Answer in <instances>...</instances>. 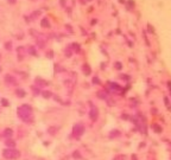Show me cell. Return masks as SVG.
Instances as JSON below:
<instances>
[{"mask_svg":"<svg viewBox=\"0 0 171 160\" xmlns=\"http://www.w3.org/2000/svg\"><path fill=\"white\" fill-rule=\"evenodd\" d=\"M18 116L23 120L24 122L26 123H32L34 122V111H32V108L29 105H23L18 108L17 110Z\"/></svg>","mask_w":171,"mask_h":160,"instance_id":"obj_1","label":"cell"},{"mask_svg":"<svg viewBox=\"0 0 171 160\" xmlns=\"http://www.w3.org/2000/svg\"><path fill=\"white\" fill-rule=\"evenodd\" d=\"M3 157L7 160H14L20 157V152L14 148H6L3 151Z\"/></svg>","mask_w":171,"mask_h":160,"instance_id":"obj_2","label":"cell"},{"mask_svg":"<svg viewBox=\"0 0 171 160\" xmlns=\"http://www.w3.org/2000/svg\"><path fill=\"white\" fill-rule=\"evenodd\" d=\"M83 132H84V127L82 123H76L74 128H72V134H74L75 138H80L83 134Z\"/></svg>","mask_w":171,"mask_h":160,"instance_id":"obj_3","label":"cell"},{"mask_svg":"<svg viewBox=\"0 0 171 160\" xmlns=\"http://www.w3.org/2000/svg\"><path fill=\"white\" fill-rule=\"evenodd\" d=\"M5 82L7 85H15L17 84V79H15L12 75H6L5 76Z\"/></svg>","mask_w":171,"mask_h":160,"instance_id":"obj_4","label":"cell"},{"mask_svg":"<svg viewBox=\"0 0 171 160\" xmlns=\"http://www.w3.org/2000/svg\"><path fill=\"white\" fill-rule=\"evenodd\" d=\"M96 117H97V108L92 107V109H91V119L93 120V121H95Z\"/></svg>","mask_w":171,"mask_h":160,"instance_id":"obj_5","label":"cell"},{"mask_svg":"<svg viewBox=\"0 0 171 160\" xmlns=\"http://www.w3.org/2000/svg\"><path fill=\"white\" fill-rule=\"evenodd\" d=\"M36 83H37V87H45L48 85V82L44 81L42 78H36Z\"/></svg>","mask_w":171,"mask_h":160,"instance_id":"obj_6","label":"cell"},{"mask_svg":"<svg viewBox=\"0 0 171 160\" xmlns=\"http://www.w3.org/2000/svg\"><path fill=\"white\" fill-rule=\"evenodd\" d=\"M12 134H13V132H12V129H11V128H6V129H5V132H4L5 138H7V139H10V138L12 137Z\"/></svg>","mask_w":171,"mask_h":160,"instance_id":"obj_7","label":"cell"},{"mask_svg":"<svg viewBox=\"0 0 171 160\" xmlns=\"http://www.w3.org/2000/svg\"><path fill=\"white\" fill-rule=\"evenodd\" d=\"M5 143H6V146L10 147V148H14V146H15V142H14L13 140H10V139H7V140L5 141Z\"/></svg>","mask_w":171,"mask_h":160,"instance_id":"obj_8","label":"cell"},{"mask_svg":"<svg viewBox=\"0 0 171 160\" xmlns=\"http://www.w3.org/2000/svg\"><path fill=\"white\" fill-rule=\"evenodd\" d=\"M40 26H42V27H45V29L50 26V24H49V21H48L46 18H43V19H42V21H40Z\"/></svg>","mask_w":171,"mask_h":160,"instance_id":"obj_9","label":"cell"},{"mask_svg":"<svg viewBox=\"0 0 171 160\" xmlns=\"http://www.w3.org/2000/svg\"><path fill=\"white\" fill-rule=\"evenodd\" d=\"M15 94H17L18 97H24V96H25V91H24L23 89H18L17 91H15Z\"/></svg>","mask_w":171,"mask_h":160,"instance_id":"obj_10","label":"cell"},{"mask_svg":"<svg viewBox=\"0 0 171 160\" xmlns=\"http://www.w3.org/2000/svg\"><path fill=\"white\" fill-rule=\"evenodd\" d=\"M43 96H44V97H50L51 93L50 91H43Z\"/></svg>","mask_w":171,"mask_h":160,"instance_id":"obj_11","label":"cell"},{"mask_svg":"<svg viewBox=\"0 0 171 160\" xmlns=\"http://www.w3.org/2000/svg\"><path fill=\"white\" fill-rule=\"evenodd\" d=\"M32 90H34V93H35V95H39V89L37 90V89H36V88L34 87V88H32Z\"/></svg>","mask_w":171,"mask_h":160,"instance_id":"obj_12","label":"cell"},{"mask_svg":"<svg viewBox=\"0 0 171 160\" xmlns=\"http://www.w3.org/2000/svg\"><path fill=\"white\" fill-rule=\"evenodd\" d=\"M83 70H84V73H87V74H89V73H91V70H89V68H88L87 65L83 68Z\"/></svg>","mask_w":171,"mask_h":160,"instance_id":"obj_13","label":"cell"},{"mask_svg":"<svg viewBox=\"0 0 171 160\" xmlns=\"http://www.w3.org/2000/svg\"><path fill=\"white\" fill-rule=\"evenodd\" d=\"M1 102H3V105H4V106H9V102H7L5 99H3V100H1Z\"/></svg>","mask_w":171,"mask_h":160,"instance_id":"obj_14","label":"cell"},{"mask_svg":"<svg viewBox=\"0 0 171 160\" xmlns=\"http://www.w3.org/2000/svg\"><path fill=\"white\" fill-rule=\"evenodd\" d=\"M40 14V11H36L34 14H32V17H37V15H39Z\"/></svg>","mask_w":171,"mask_h":160,"instance_id":"obj_15","label":"cell"},{"mask_svg":"<svg viewBox=\"0 0 171 160\" xmlns=\"http://www.w3.org/2000/svg\"><path fill=\"white\" fill-rule=\"evenodd\" d=\"M6 49H11V43H6Z\"/></svg>","mask_w":171,"mask_h":160,"instance_id":"obj_16","label":"cell"},{"mask_svg":"<svg viewBox=\"0 0 171 160\" xmlns=\"http://www.w3.org/2000/svg\"><path fill=\"white\" fill-rule=\"evenodd\" d=\"M9 3H11V4H14V3H15V0H9Z\"/></svg>","mask_w":171,"mask_h":160,"instance_id":"obj_17","label":"cell"},{"mask_svg":"<svg viewBox=\"0 0 171 160\" xmlns=\"http://www.w3.org/2000/svg\"><path fill=\"white\" fill-rule=\"evenodd\" d=\"M0 70H1V69H0Z\"/></svg>","mask_w":171,"mask_h":160,"instance_id":"obj_18","label":"cell"}]
</instances>
